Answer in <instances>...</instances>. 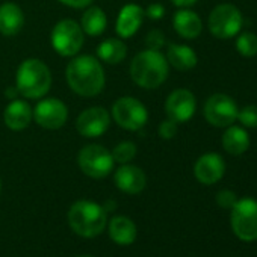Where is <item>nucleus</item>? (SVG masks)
<instances>
[{
    "instance_id": "29",
    "label": "nucleus",
    "mask_w": 257,
    "mask_h": 257,
    "mask_svg": "<svg viewBox=\"0 0 257 257\" xmlns=\"http://www.w3.org/2000/svg\"><path fill=\"white\" fill-rule=\"evenodd\" d=\"M236 201H237V197L230 189H222L216 194V203L222 209H231Z\"/></svg>"
},
{
    "instance_id": "33",
    "label": "nucleus",
    "mask_w": 257,
    "mask_h": 257,
    "mask_svg": "<svg viewBox=\"0 0 257 257\" xmlns=\"http://www.w3.org/2000/svg\"><path fill=\"white\" fill-rule=\"evenodd\" d=\"M171 2L179 8H189V7L195 5L198 0H171Z\"/></svg>"
},
{
    "instance_id": "18",
    "label": "nucleus",
    "mask_w": 257,
    "mask_h": 257,
    "mask_svg": "<svg viewBox=\"0 0 257 257\" xmlns=\"http://www.w3.org/2000/svg\"><path fill=\"white\" fill-rule=\"evenodd\" d=\"M173 26L174 31L186 40H195L200 37L203 31V22L201 19L191 10L182 8L177 11L173 17Z\"/></svg>"
},
{
    "instance_id": "10",
    "label": "nucleus",
    "mask_w": 257,
    "mask_h": 257,
    "mask_svg": "<svg viewBox=\"0 0 257 257\" xmlns=\"http://www.w3.org/2000/svg\"><path fill=\"white\" fill-rule=\"evenodd\" d=\"M204 118L210 125L228 127L237 119V104L227 94H213L204 103Z\"/></svg>"
},
{
    "instance_id": "1",
    "label": "nucleus",
    "mask_w": 257,
    "mask_h": 257,
    "mask_svg": "<svg viewBox=\"0 0 257 257\" xmlns=\"http://www.w3.org/2000/svg\"><path fill=\"white\" fill-rule=\"evenodd\" d=\"M65 77L70 89L82 97L98 95L106 83L101 64L91 55H82L70 61L65 70Z\"/></svg>"
},
{
    "instance_id": "4",
    "label": "nucleus",
    "mask_w": 257,
    "mask_h": 257,
    "mask_svg": "<svg viewBox=\"0 0 257 257\" xmlns=\"http://www.w3.org/2000/svg\"><path fill=\"white\" fill-rule=\"evenodd\" d=\"M52 86V73L49 67L35 58L20 64L16 76V88L26 98H41Z\"/></svg>"
},
{
    "instance_id": "9",
    "label": "nucleus",
    "mask_w": 257,
    "mask_h": 257,
    "mask_svg": "<svg viewBox=\"0 0 257 257\" xmlns=\"http://www.w3.org/2000/svg\"><path fill=\"white\" fill-rule=\"evenodd\" d=\"M79 167L83 174L91 179H104L113 170V158L103 146H85L77 156Z\"/></svg>"
},
{
    "instance_id": "30",
    "label": "nucleus",
    "mask_w": 257,
    "mask_h": 257,
    "mask_svg": "<svg viewBox=\"0 0 257 257\" xmlns=\"http://www.w3.org/2000/svg\"><path fill=\"white\" fill-rule=\"evenodd\" d=\"M146 44L149 49H153V50H161L165 44V37L161 31H152L147 38H146Z\"/></svg>"
},
{
    "instance_id": "20",
    "label": "nucleus",
    "mask_w": 257,
    "mask_h": 257,
    "mask_svg": "<svg viewBox=\"0 0 257 257\" xmlns=\"http://www.w3.org/2000/svg\"><path fill=\"white\" fill-rule=\"evenodd\" d=\"M222 149L231 156H240L249 149V137L243 127L228 125L221 138Z\"/></svg>"
},
{
    "instance_id": "12",
    "label": "nucleus",
    "mask_w": 257,
    "mask_h": 257,
    "mask_svg": "<svg viewBox=\"0 0 257 257\" xmlns=\"http://www.w3.org/2000/svg\"><path fill=\"white\" fill-rule=\"evenodd\" d=\"M109 124V112L103 106H92L80 112L76 121V128L85 138H98L106 134Z\"/></svg>"
},
{
    "instance_id": "25",
    "label": "nucleus",
    "mask_w": 257,
    "mask_h": 257,
    "mask_svg": "<svg viewBox=\"0 0 257 257\" xmlns=\"http://www.w3.org/2000/svg\"><path fill=\"white\" fill-rule=\"evenodd\" d=\"M236 50L245 58L257 55V35L252 32H243L236 38Z\"/></svg>"
},
{
    "instance_id": "17",
    "label": "nucleus",
    "mask_w": 257,
    "mask_h": 257,
    "mask_svg": "<svg viewBox=\"0 0 257 257\" xmlns=\"http://www.w3.org/2000/svg\"><path fill=\"white\" fill-rule=\"evenodd\" d=\"M34 119L32 107L28 101L14 98L4 110V121L14 132L25 131Z\"/></svg>"
},
{
    "instance_id": "23",
    "label": "nucleus",
    "mask_w": 257,
    "mask_h": 257,
    "mask_svg": "<svg viewBox=\"0 0 257 257\" xmlns=\"http://www.w3.org/2000/svg\"><path fill=\"white\" fill-rule=\"evenodd\" d=\"M97 55L100 61L110 65H116L124 61L127 55V46L119 38H107L98 44Z\"/></svg>"
},
{
    "instance_id": "2",
    "label": "nucleus",
    "mask_w": 257,
    "mask_h": 257,
    "mask_svg": "<svg viewBox=\"0 0 257 257\" xmlns=\"http://www.w3.org/2000/svg\"><path fill=\"white\" fill-rule=\"evenodd\" d=\"M128 71L138 86L144 89H156L167 80L170 64L159 50L147 49L132 59Z\"/></svg>"
},
{
    "instance_id": "14",
    "label": "nucleus",
    "mask_w": 257,
    "mask_h": 257,
    "mask_svg": "<svg viewBox=\"0 0 257 257\" xmlns=\"http://www.w3.org/2000/svg\"><path fill=\"white\" fill-rule=\"evenodd\" d=\"M225 173V162L218 153H206L200 156L194 165L195 179L203 185H213L222 179Z\"/></svg>"
},
{
    "instance_id": "7",
    "label": "nucleus",
    "mask_w": 257,
    "mask_h": 257,
    "mask_svg": "<svg viewBox=\"0 0 257 257\" xmlns=\"http://www.w3.org/2000/svg\"><path fill=\"white\" fill-rule=\"evenodd\" d=\"M242 13L231 4H222L212 10L209 16V31L218 40H230L242 29Z\"/></svg>"
},
{
    "instance_id": "19",
    "label": "nucleus",
    "mask_w": 257,
    "mask_h": 257,
    "mask_svg": "<svg viewBox=\"0 0 257 257\" xmlns=\"http://www.w3.org/2000/svg\"><path fill=\"white\" fill-rule=\"evenodd\" d=\"M25 26V14L22 8L13 2L0 5V34L5 37L17 35Z\"/></svg>"
},
{
    "instance_id": "15",
    "label": "nucleus",
    "mask_w": 257,
    "mask_h": 257,
    "mask_svg": "<svg viewBox=\"0 0 257 257\" xmlns=\"http://www.w3.org/2000/svg\"><path fill=\"white\" fill-rule=\"evenodd\" d=\"M113 182L116 185V188L121 192L125 194H140L144 191L146 185H147V176L146 173L137 167V165H131V164H122L113 176Z\"/></svg>"
},
{
    "instance_id": "32",
    "label": "nucleus",
    "mask_w": 257,
    "mask_h": 257,
    "mask_svg": "<svg viewBox=\"0 0 257 257\" xmlns=\"http://www.w3.org/2000/svg\"><path fill=\"white\" fill-rule=\"evenodd\" d=\"M59 2L65 7H70V8H76V10H82V8H86L89 7L94 0H59Z\"/></svg>"
},
{
    "instance_id": "16",
    "label": "nucleus",
    "mask_w": 257,
    "mask_h": 257,
    "mask_svg": "<svg viewBox=\"0 0 257 257\" xmlns=\"http://www.w3.org/2000/svg\"><path fill=\"white\" fill-rule=\"evenodd\" d=\"M144 19H146V11L140 5L135 4L124 5L116 17V23H115L116 35L122 40L134 37L143 26Z\"/></svg>"
},
{
    "instance_id": "13",
    "label": "nucleus",
    "mask_w": 257,
    "mask_h": 257,
    "mask_svg": "<svg viewBox=\"0 0 257 257\" xmlns=\"http://www.w3.org/2000/svg\"><path fill=\"white\" fill-rule=\"evenodd\" d=\"M197 109V100L195 95L185 88L173 91L167 101H165V112L167 116L173 121L179 122H186L189 121Z\"/></svg>"
},
{
    "instance_id": "26",
    "label": "nucleus",
    "mask_w": 257,
    "mask_h": 257,
    "mask_svg": "<svg viewBox=\"0 0 257 257\" xmlns=\"http://www.w3.org/2000/svg\"><path fill=\"white\" fill-rule=\"evenodd\" d=\"M137 146L132 141H122L119 144H116L112 150V158L113 162L122 165V164H128L131 161H134V158L137 156Z\"/></svg>"
},
{
    "instance_id": "5",
    "label": "nucleus",
    "mask_w": 257,
    "mask_h": 257,
    "mask_svg": "<svg viewBox=\"0 0 257 257\" xmlns=\"http://www.w3.org/2000/svg\"><path fill=\"white\" fill-rule=\"evenodd\" d=\"M110 113L119 127L131 132L140 131L149 121V110L144 103L131 95H124L115 100Z\"/></svg>"
},
{
    "instance_id": "6",
    "label": "nucleus",
    "mask_w": 257,
    "mask_h": 257,
    "mask_svg": "<svg viewBox=\"0 0 257 257\" xmlns=\"http://www.w3.org/2000/svg\"><path fill=\"white\" fill-rule=\"evenodd\" d=\"M50 43L58 55L65 58L76 56L85 43V32L74 20H61L52 29Z\"/></svg>"
},
{
    "instance_id": "22",
    "label": "nucleus",
    "mask_w": 257,
    "mask_h": 257,
    "mask_svg": "<svg viewBox=\"0 0 257 257\" xmlns=\"http://www.w3.org/2000/svg\"><path fill=\"white\" fill-rule=\"evenodd\" d=\"M165 58L168 64L179 71H189L198 62V58L194 49L185 44H170Z\"/></svg>"
},
{
    "instance_id": "28",
    "label": "nucleus",
    "mask_w": 257,
    "mask_h": 257,
    "mask_svg": "<svg viewBox=\"0 0 257 257\" xmlns=\"http://www.w3.org/2000/svg\"><path fill=\"white\" fill-rule=\"evenodd\" d=\"M177 131H179V127H177V122L167 118L164 119L161 124H159V128H158V134L162 140H173L176 135H177Z\"/></svg>"
},
{
    "instance_id": "24",
    "label": "nucleus",
    "mask_w": 257,
    "mask_h": 257,
    "mask_svg": "<svg viewBox=\"0 0 257 257\" xmlns=\"http://www.w3.org/2000/svg\"><path fill=\"white\" fill-rule=\"evenodd\" d=\"M107 26V17L104 11L98 7H91L85 11L82 16L80 28L82 31L89 37H98L106 31Z\"/></svg>"
},
{
    "instance_id": "11",
    "label": "nucleus",
    "mask_w": 257,
    "mask_h": 257,
    "mask_svg": "<svg viewBox=\"0 0 257 257\" xmlns=\"http://www.w3.org/2000/svg\"><path fill=\"white\" fill-rule=\"evenodd\" d=\"M32 113L35 122L44 128H49V131L61 128L68 119V109L65 103L55 97L40 100L38 104L34 107Z\"/></svg>"
},
{
    "instance_id": "27",
    "label": "nucleus",
    "mask_w": 257,
    "mask_h": 257,
    "mask_svg": "<svg viewBox=\"0 0 257 257\" xmlns=\"http://www.w3.org/2000/svg\"><path fill=\"white\" fill-rule=\"evenodd\" d=\"M237 119L243 127L255 128L257 127V104H248L237 112Z\"/></svg>"
},
{
    "instance_id": "31",
    "label": "nucleus",
    "mask_w": 257,
    "mask_h": 257,
    "mask_svg": "<svg viewBox=\"0 0 257 257\" xmlns=\"http://www.w3.org/2000/svg\"><path fill=\"white\" fill-rule=\"evenodd\" d=\"M144 11H146V17H149L152 20H161L165 16V8L161 4H152Z\"/></svg>"
},
{
    "instance_id": "8",
    "label": "nucleus",
    "mask_w": 257,
    "mask_h": 257,
    "mask_svg": "<svg viewBox=\"0 0 257 257\" xmlns=\"http://www.w3.org/2000/svg\"><path fill=\"white\" fill-rule=\"evenodd\" d=\"M233 233L243 242L257 240V200L240 198L231 207Z\"/></svg>"
},
{
    "instance_id": "3",
    "label": "nucleus",
    "mask_w": 257,
    "mask_h": 257,
    "mask_svg": "<svg viewBox=\"0 0 257 257\" xmlns=\"http://www.w3.org/2000/svg\"><path fill=\"white\" fill-rule=\"evenodd\" d=\"M68 224L76 234L95 237L107 224V212L91 200H79L68 210Z\"/></svg>"
},
{
    "instance_id": "21",
    "label": "nucleus",
    "mask_w": 257,
    "mask_h": 257,
    "mask_svg": "<svg viewBox=\"0 0 257 257\" xmlns=\"http://www.w3.org/2000/svg\"><path fill=\"white\" fill-rule=\"evenodd\" d=\"M109 236L118 245H131L137 239V225L127 216H113L109 222Z\"/></svg>"
},
{
    "instance_id": "34",
    "label": "nucleus",
    "mask_w": 257,
    "mask_h": 257,
    "mask_svg": "<svg viewBox=\"0 0 257 257\" xmlns=\"http://www.w3.org/2000/svg\"><path fill=\"white\" fill-rule=\"evenodd\" d=\"M77 257H92V255H77Z\"/></svg>"
},
{
    "instance_id": "35",
    "label": "nucleus",
    "mask_w": 257,
    "mask_h": 257,
    "mask_svg": "<svg viewBox=\"0 0 257 257\" xmlns=\"http://www.w3.org/2000/svg\"><path fill=\"white\" fill-rule=\"evenodd\" d=\"M0 191H2V182H0Z\"/></svg>"
}]
</instances>
